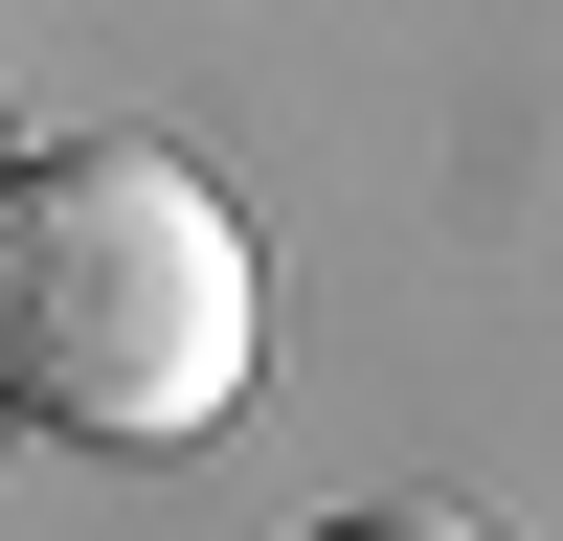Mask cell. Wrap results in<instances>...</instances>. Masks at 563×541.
<instances>
[{"instance_id":"6da1fadb","label":"cell","mask_w":563,"mask_h":541,"mask_svg":"<svg viewBox=\"0 0 563 541\" xmlns=\"http://www.w3.org/2000/svg\"><path fill=\"white\" fill-rule=\"evenodd\" d=\"M249 361H271V270L203 158H158V135L0 158V406L90 451H180L249 406Z\"/></svg>"},{"instance_id":"7a4b0ae2","label":"cell","mask_w":563,"mask_h":541,"mask_svg":"<svg viewBox=\"0 0 563 541\" xmlns=\"http://www.w3.org/2000/svg\"><path fill=\"white\" fill-rule=\"evenodd\" d=\"M316 541H474V519H316Z\"/></svg>"}]
</instances>
